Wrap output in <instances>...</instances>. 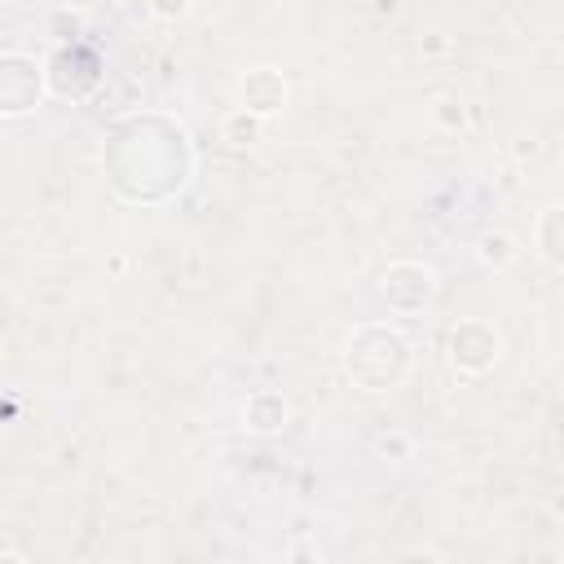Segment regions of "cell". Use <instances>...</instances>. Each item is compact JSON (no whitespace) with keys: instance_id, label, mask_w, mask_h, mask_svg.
Listing matches in <instances>:
<instances>
[{"instance_id":"cell-4","label":"cell","mask_w":564,"mask_h":564,"mask_svg":"<svg viewBox=\"0 0 564 564\" xmlns=\"http://www.w3.org/2000/svg\"><path fill=\"white\" fill-rule=\"evenodd\" d=\"M286 97H291V84H286V75L273 70V66H251V70L238 79V101H242V110H251V115H260V119H273V115L286 106Z\"/></svg>"},{"instance_id":"cell-1","label":"cell","mask_w":564,"mask_h":564,"mask_svg":"<svg viewBox=\"0 0 564 564\" xmlns=\"http://www.w3.org/2000/svg\"><path fill=\"white\" fill-rule=\"evenodd\" d=\"M498 357H502V335H498L494 322L467 317V322H458V326L449 330V366H454L458 375L476 379V375L494 370Z\"/></svg>"},{"instance_id":"cell-8","label":"cell","mask_w":564,"mask_h":564,"mask_svg":"<svg viewBox=\"0 0 564 564\" xmlns=\"http://www.w3.org/2000/svg\"><path fill=\"white\" fill-rule=\"evenodd\" d=\"M220 137H225L229 145H238V150H242V145H256V141L264 137V119L238 106V110H229V115H225V123H220Z\"/></svg>"},{"instance_id":"cell-11","label":"cell","mask_w":564,"mask_h":564,"mask_svg":"<svg viewBox=\"0 0 564 564\" xmlns=\"http://www.w3.org/2000/svg\"><path fill=\"white\" fill-rule=\"evenodd\" d=\"M375 449H379V454H388V458H410L414 441H410L405 432H383V436L375 441Z\"/></svg>"},{"instance_id":"cell-3","label":"cell","mask_w":564,"mask_h":564,"mask_svg":"<svg viewBox=\"0 0 564 564\" xmlns=\"http://www.w3.org/2000/svg\"><path fill=\"white\" fill-rule=\"evenodd\" d=\"M40 101V70L26 53L0 57V115H26Z\"/></svg>"},{"instance_id":"cell-5","label":"cell","mask_w":564,"mask_h":564,"mask_svg":"<svg viewBox=\"0 0 564 564\" xmlns=\"http://www.w3.org/2000/svg\"><path fill=\"white\" fill-rule=\"evenodd\" d=\"M242 419H247V427H251V432L269 436V432H282V427H286L291 405H286V397H282V392H269V388H264V392H251V397H247Z\"/></svg>"},{"instance_id":"cell-13","label":"cell","mask_w":564,"mask_h":564,"mask_svg":"<svg viewBox=\"0 0 564 564\" xmlns=\"http://www.w3.org/2000/svg\"><path fill=\"white\" fill-rule=\"evenodd\" d=\"M511 4H524V0H511Z\"/></svg>"},{"instance_id":"cell-6","label":"cell","mask_w":564,"mask_h":564,"mask_svg":"<svg viewBox=\"0 0 564 564\" xmlns=\"http://www.w3.org/2000/svg\"><path fill=\"white\" fill-rule=\"evenodd\" d=\"M560 229H564V212H560V203H546V207H542V216H538V225H533V247H538V256H542L551 269H560V264H564Z\"/></svg>"},{"instance_id":"cell-10","label":"cell","mask_w":564,"mask_h":564,"mask_svg":"<svg viewBox=\"0 0 564 564\" xmlns=\"http://www.w3.org/2000/svg\"><path fill=\"white\" fill-rule=\"evenodd\" d=\"M150 4V13L159 18V22H181V18H189V9H194V0H145Z\"/></svg>"},{"instance_id":"cell-14","label":"cell","mask_w":564,"mask_h":564,"mask_svg":"<svg viewBox=\"0 0 564 564\" xmlns=\"http://www.w3.org/2000/svg\"><path fill=\"white\" fill-rule=\"evenodd\" d=\"M0 9H4V0H0Z\"/></svg>"},{"instance_id":"cell-7","label":"cell","mask_w":564,"mask_h":564,"mask_svg":"<svg viewBox=\"0 0 564 564\" xmlns=\"http://www.w3.org/2000/svg\"><path fill=\"white\" fill-rule=\"evenodd\" d=\"M476 256H480L485 269H507V264L520 256V242H516L507 229H489V234H480Z\"/></svg>"},{"instance_id":"cell-12","label":"cell","mask_w":564,"mask_h":564,"mask_svg":"<svg viewBox=\"0 0 564 564\" xmlns=\"http://www.w3.org/2000/svg\"><path fill=\"white\" fill-rule=\"evenodd\" d=\"M419 48H423V57H441V53H449V40L441 31H427V40Z\"/></svg>"},{"instance_id":"cell-9","label":"cell","mask_w":564,"mask_h":564,"mask_svg":"<svg viewBox=\"0 0 564 564\" xmlns=\"http://www.w3.org/2000/svg\"><path fill=\"white\" fill-rule=\"evenodd\" d=\"M432 123H436L441 132H463V128H467V106H463L458 97H436V101H432Z\"/></svg>"},{"instance_id":"cell-2","label":"cell","mask_w":564,"mask_h":564,"mask_svg":"<svg viewBox=\"0 0 564 564\" xmlns=\"http://www.w3.org/2000/svg\"><path fill=\"white\" fill-rule=\"evenodd\" d=\"M432 269L427 264H419V260H397V264H388L383 269V300H388V308H397V313H414V308H423L427 300H432Z\"/></svg>"}]
</instances>
